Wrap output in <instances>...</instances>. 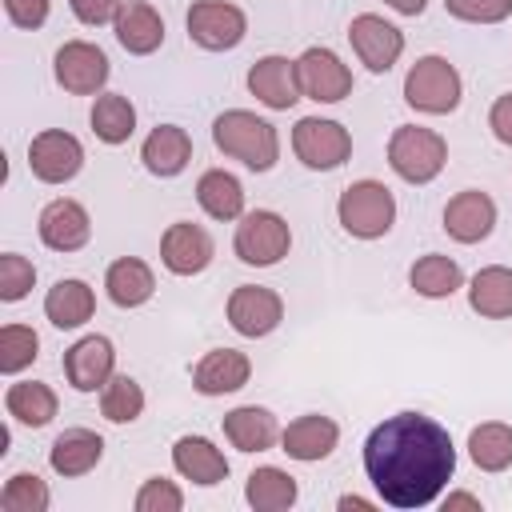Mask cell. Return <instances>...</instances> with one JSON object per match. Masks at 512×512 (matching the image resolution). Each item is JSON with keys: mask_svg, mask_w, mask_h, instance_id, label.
I'll return each instance as SVG.
<instances>
[{"mask_svg": "<svg viewBox=\"0 0 512 512\" xmlns=\"http://www.w3.org/2000/svg\"><path fill=\"white\" fill-rule=\"evenodd\" d=\"M364 472L392 508H428L456 472L444 424L424 412H396L364 440Z\"/></svg>", "mask_w": 512, "mask_h": 512, "instance_id": "obj_1", "label": "cell"}, {"mask_svg": "<svg viewBox=\"0 0 512 512\" xmlns=\"http://www.w3.org/2000/svg\"><path fill=\"white\" fill-rule=\"evenodd\" d=\"M212 140L224 156L240 160L252 172H268L280 160V136L268 120H260L248 108H228L212 120Z\"/></svg>", "mask_w": 512, "mask_h": 512, "instance_id": "obj_2", "label": "cell"}, {"mask_svg": "<svg viewBox=\"0 0 512 512\" xmlns=\"http://www.w3.org/2000/svg\"><path fill=\"white\" fill-rule=\"evenodd\" d=\"M388 164L408 184H428L448 164V140L420 124H400L388 140Z\"/></svg>", "mask_w": 512, "mask_h": 512, "instance_id": "obj_3", "label": "cell"}, {"mask_svg": "<svg viewBox=\"0 0 512 512\" xmlns=\"http://www.w3.org/2000/svg\"><path fill=\"white\" fill-rule=\"evenodd\" d=\"M336 216H340V228L356 240H380L392 220H396V200L388 192V184L380 180H356L340 192L336 200Z\"/></svg>", "mask_w": 512, "mask_h": 512, "instance_id": "obj_4", "label": "cell"}, {"mask_svg": "<svg viewBox=\"0 0 512 512\" xmlns=\"http://www.w3.org/2000/svg\"><path fill=\"white\" fill-rule=\"evenodd\" d=\"M460 72L444 60V56H420L408 76H404V100L416 108V112H428V116H444V112H456L460 104Z\"/></svg>", "mask_w": 512, "mask_h": 512, "instance_id": "obj_5", "label": "cell"}, {"mask_svg": "<svg viewBox=\"0 0 512 512\" xmlns=\"http://www.w3.org/2000/svg\"><path fill=\"white\" fill-rule=\"evenodd\" d=\"M232 248H236V256H240L244 264L268 268V264L284 260V256H288V248H292V232H288V220H284L280 212L256 208V212L240 216Z\"/></svg>", "mask_w": 512, "mask_h": 512, "instance_id": "obj_6", "label": "cell"}, {"mask_svg": "<svg viewBox=\"0 0 512 512\" xmlns=\"http://www.w3.org/2000/svg\"><path fill=\"white\" fill-rule=\"evenodd\" d=\"M292 152L304 168L312 172H328V168H340L348 156H352V136L344 124L336 120H320V116H304L296 120L292 128Z\"/></svg>", "mask_w": 512, "mask_h": 512, "instance_id": "obj_7", "label": "cell"}, {"mask_svg": "<svg viewBox=\"0 0 512 512\" xmlns=\"http://www.w3.org/2000/svg\"><path fill=\"white\" fill-rule=\"evenodd\" d=\"M248 16L228 0H196L188 8V36L208 52H228L244 40Z\"/></svg>", "mask_w": 512, "mask_h": 512, "instance_id": "obj_8", "label": "cell"}, {"mask_svg": "<svg viewBox=\"0 0 512 512\" xmlns=\"http://www.w3.org/2000/svg\"><path fill=\"white\" fill-rule=\"evenodd\" d=\"M28 168L44 184H68L84 168V148L64 128H44L28 144Z\"/></svg>", "mask_w": 512, "mask_h": 512, "instance_id": "obj_9", "label": "cell"}, {"mask_svg": "<svg viewBox=\"0 0 512 512\" xmlns=\"http://www.w3.org/2000/svg\"><path fill=\"white\" fill-rule=\"evenodd\" d=\"M52 72H56V84L72 96H92L104 88L108 80V56L88 44V40H68L56 48V60H52Z\"/></svg>", "mask_w": 512, "mask_h": 512, "instance_id": "obj_10", "label": "cell"}, {"mask_svg": "<svg viewBox=\"0 0 512 512\" xmlns=\"http://www.w3.org/2000/svg\"><path fill=\"white\" fill-rule=\"evenodd\" d=\"M296 80L300 92L316 104H336L352 92V72L332 48H304L296 60Z\"/></svg>", "mask_w": 512, "mask_h": 512, "instance_id": "obj_11", "label": "cell"}, {"mask_svg": "<svg viewBox=\"0 0 512 512\" xmlns=\"http://www.w3.org/2000/svg\"><path fill=\"white\" fill-rule=\"evenodd\" d=\"M348 40H352V52L360 56V64L368 72H388L404 52V32L376 12H360L348 24Z\"/></svg>", "mask_w": 512, "mask_h": 512, "instance_id": "obj_12", "label": "cell"}, {"mask_svg": "<svg viewBox=\"0 0 512 512\" xmlns=\"http://www.w3.org/2000/svg\"><path fill=\"white\" fill-rule=\"evenodd\" d=\"M224 312H228V324L240 336L256 340V336L276 332V324L284 320V300L272 288H264V284H240V288H232Z\"/></svg>", "mask_w": 512, "mask_h": 512, "instance_id": "obj_13", "label": "cell"}, {"mask_svg": "<svg viewBox=\"0 0 512 512\" xmlns=\"http://www.w3.org/2000/svg\"><path fill=\"white\" fill-rule=\"evenodd\" d=\"M160 260L172 276H196L212 264V236L192 220H176L160 236Z\"/></svg>", "mask_w": 512, "mask_h": 512, "instance_id": "obj_14", "label": "cell"}, {"mask_svg": "<svg viewBox=\"0 0 512 512\" xmlns=\"http://www.w3.org/2000/svg\"><path fill=\"white\" fill-rule=\"evenodd\" d=\"M112 368H116V352H112V340L108 336H80L68 352H64V376L76 392H96L112 380Z\"/></svg>", "mask_w": 512, "mask_h": 512, "instance_id": "obj_15", "label": "cell"}, {"mask_svg": "<svg viewBox=\"0 0 512 512\" xmlns=\"http://www.w3.org/2000/svg\"><path fill=\"white\" fill-rule=\"evenodd\" d=\"M496 228V204L480 188H464L444 204V232L460 244H480Z\"/></svg>", "mask_w": 512, "mask_h": 512, "instance_id": "obj_16", "label": "cell"}, {"mask_svg": "<svg viewBox=\"0 0 512 512\" xmlns=\"http://www.w3.org/2000/svg\"><path fill=\"white\" fill-rule=\"evenodd\" d=\"M248 92L276 108V112H288L304 92H300V80H296V60L288 56H260L252 68H248Z\"/></svg>", "mask_w": 512, "mask_h": 512, "instance_id": "obj_17", "label": "cell"}, {"mask_svg": "<svg viewBox=\"0 0 512 512\" xmlns=\"http://www.w3.org/2000/svg\"><path fill=\"white\" fill-rule=\"evenodd\" d=\"M36 228H40V240H44L52 252H76V248H84L88 236H92V220H88L84 204H80V200H68V196L44 204Z\"/></svg>", "mask_w": 512, "mask_h": 512, "instance_id": "obj_18", "label": "cell"}, {"mask_svg": "<svg viewBox=\"0 0 512 512\" xmlns=\"http://www.w3.org/2000/svg\"><path fill=\"white\" fill-rule=\"evenodd\" d=\"M252 376V360L236 348H212L196 368H192V388L200 396H224V392H240Z\"/></svg>", "mask_w": 512, "mask_h": 512, "instance_id": "obj_19", "label": "cell"}, {"mask_svg": "<svg viewBox=\"0 0 512 512\" xmlns=\"http://www.w3.org/2000/svg\"><path fill=\"white\" fill-rule=\"evenodd\" d=\"M336 440H340V428H336V420H328V416H320V412L296 416V420H292V424L280 432V444H284V452H288L292 460H304V464H316V460L332 456Z\"/></svg>", "mask_w": 512, "mask_h": 512, "instance_id": "obj_20", "label": "cell"}, {"mask_svg": "<svg viewBox=\"0 0 512 512\" xmlns=\"http://www.w3.org/2000/svg\"><path fill=\"white\" fill-rule=\"evenodd\" d=\"M140 160L152 176H180L192 160V136L180 124H156L140 148Z\"/></svg>", "mask_w": 512, "mask_h": 512, "instance_id": "obj_21", "label": "cell"}, {"mask_svg": "<svg viewBox=\"0 0 512 512\" xmlns=\"http://www.w3.org/2000/svg\"><path fill=\"white\" fill-rule=\"evenodd\" d=\"M172 464H176V472H180L184 480L204 484V488L228 480V460H224V452H220L212 440H204V436H180V440L172 444Z\"/></svg>", "mask_w": 512, "mask_h": 512, "instance_id": "obj_22", "label": "cell"}, {"mask_svg": "<svg viewBox=\"0 0 512 512\" xmlns=\"http://www.w3.org/2000/svg\"><path fill=\"white\" fill-rule=\"evenodd\" d=\"M100 456H104V440L92 428H64L48 448V464L56 476H84L100 464Z\"/></svg>", "mask_w": 512, "mask_h": 512, "instance_id": "obj_23", "label": "cell"}, {"mask_svg": "<svg viewBox=\"0 0 512 512\" xmlns=\"http://www.w3.org/2000/svg\"><path fill=\"white\" fill-rule=\"evenodd\" d=\"M112 28H116L120 48H128L132 56H148V52H156V48L164 44V20H160V12H156L152 4H144V0L124 4L120 16L112 20Z\"/></svg>", "mask_w": 512, "mask_h": 512, "instance_id": "obj_24", "label": "cell"}, {"mask_svg": "<svg viewBox=\"0 0 512 512\" xmlns=\"http://www.w3.org/2000/svg\"><path fill=\"white\" fill-rule=\"evenodd\" d=\"M280 424L268 408H256V404H240L224 416V436L232 440V448L240 452H268L276 440H280Z\"/></svg>", "mask_w": 512, "mask_h": 512, "instance_id": "obj_25", "label": "cell"}, {"mask_svg": "<svg viewBox=\"0 0 512 512\" xmlns=\"http://www.w3.org/2000/svg\"><path fill=\"white\" fill-rule=\"evenodd\" d=\"M104 288H108V300H112L116 308H140V304L152 300V292H156V276H152V268H148L144 260H136V256H120V260L108 264V272H104Z\"/></svg>", "mask_w": 512, "mask_h": 512, "instance_id": "obj_26", "label": "cell"}, {"mask_svg": "<svg viewBox=\"0 0 512 512\" xmlns=\"http://www.w3.org/2000/svg\"><path fill=\"white\" fill-rule=\"evenodd\" d=\"M92 312H96V292L76 276L56 280L48 288V296H44V316L56 328H80V324L92 320Z\"/></svg>", "mask_w": 512, "mask_h": 512, "instance_id": "obj_27", "label": "cell"}, {"mask_svg": "<svg viewBox=\"0 0 512 512\" xmlns=\"http://www.w3.org/2000/svg\"><path fill=\"white\" fill-rule=\"evenodd\" d=\"M468 304H472V312H480L488 320H508L512 316V268H504V264L480 268L468 284Z\"/></svg>", "mask_w": 512, "mask_h": 512, "instance_id": "obj_28", "label": "cell"}, {"mask_svg": "<svg viewBox=\"0 0 512 512\" xmlns=\"http://www.w3.org/2000/svg\"><path fill=\"white\" fill-rule=\"evenodd\" d=\"M196 200L212 220H240L244 216V188L232 172L224 168H208L196 180Z\"/></svg>", "mask_w": 512, "mask_h": 512, "instance_id": "obj_29", "label": "cell"}, {"mask_svg": "<svg viewBox=\"0 0 512 512\" xmlns=\"http://www.w3.org/2000/svg\"><path fill=\"white\" fill-rule=\"evenodd\" d=\"M4 408H8V416H16L28 428H44V424H52V416H56L60 404H56V392L48 384L20 380V384H12L4 392Z\"/></svg>", "mask_w": 512, "mask_h": 512, "instance_id": "obj_30", "label": "cell"}, {"mask_svg": "<svg viewBox=\"0 0 512 512\" xmlns=\"http://www.w3.org/2000/svg\"><path fill=\"white\" fill-rule=\"evenodd\" d=\"M244 496H248V504H252L256 512H284V508L296 504L300 488H296V476H288L284 468L264 464V468H256V472L248 476Z\"/></svg>", "mask_w": 512, "mask_h": 512, "instance_id": "obj_31", "label": "cell"}, {"mask_svg": "<svg viewBox=\"0 0 512 512\" xmlns=\"http://www.w3.org/2000/svg\"><path fill=\"white\" fill-rule=\"evenodd\" d=\"M408 284H412L420 296H428V300H444V296H452V292L464 284V272H460V264H456L452 256L428 252V256H420V260L408 268Z\"/></svg>", "mask_w": 512, "mask_h": 512, "instance_id": "obj_32", "label": "cell"}, {"mask_svg": "<svg viewBox=\"0 0 512 512\" xmlns=\"http://www.w3.org/2000/svg\"><path fill=\"white\" fill-rule=\"evenodd\" d=\"M88 120H92V132H96L104 144H124V140L136 132V108H132V100L120 96V92L96 96Z\"/></svg>", "mask_w": 512, "mask_h": 512, "instance_id": "obj_33", "label": "cell"}, {"mask_svg": "<svg viewBox=\"0 0 512 512\" xmlns=\"http://www.w3.org/2000/svg\"><path fill=\"white\" fill-rule=\"evenodd\" d=\"M468 456L476 468L484 472H504L512 464V428L500 420H488L480 428H472L468 436Z\"/></svg>", "mask_w": 512, "mask_h": 512, "instance_id": "obj_34", "label": "cell"}, {"mask_svg": "<svg viewBox=\"0 0 512 512\" xmlns=\"http://www.w3.org/2000/svg\"><path fill=\"white\" fill-rule=\"evenodd\" d=\"M144 412V388L132 376H112L100 388V416L112 424H132Z\"/></svg>", "mask_w": 512, "mask_h": 512, "instance_id": "obj_35", "label": "cell"}, {"mask_svg": "<svg viewBox=\"0 0 512 512\" xmlns=\"http://www.w3.org/2000/svg\"><path fill=\"white\" fill-rule=\"evenodd\" d=\"M52 504L48 484L36 472H16L4 488H0V508L4 512H44Z\"/></svg>", "mask_w": 512, "mask_h": 512, "instance_id": "obj_36", "label": "cell"}, {"mask_svg": "<svg viewBox=\"0 0 512 512\" xmlns=\"http://www.w3.org/2000/svg\"><path fill=\"white\" fill-rule=\"evenodd\" d=\"M36 348H40V336L28 324H4L0 328V372L8 376L24 372L36 360Z\"/></svg>", "mask_w": 512, "mask_h": 512, "instance_id": "obj_37", "label": "cell"}, {"mask_svg": "<svg viewBox=\"0 0 512 512\" xmlns=\"http://www.w3.org/2000/svg\"><path fill=\"white\" fill-rule=\"evenodd\" d=\"M32 284H36L32 260L20 256V252H4V256H0V300H8V304H12V300H24Z\"/></svg>", "mask_w": 512, "mask_h": 512, "instance_id": "obj_38", "label": "cell"}, {"mask_svg": "<svg viewBox=\"0 0 512 512\" xmlns=\"http://www.w3.org/2000/svg\"><path fill=\"white\" fill-rule=\"evenodd\" d=\"M132 504H136V512H180L184 508V492L172 480L152 476V480L140 484V492H136Z\"/></svg>", "mask_w": 512, "mask_h": 512, "instance_id": "obj_39", "label": "cell"}, {"mask_svg": "<svg viewBox=\"0 0 512 512\" xmlns=\"http://www.w3.org/2000/svg\"><path fill=\"white\" fill-rule=\"evenodd\" d=\"M444 8L468 24H500L512 16V0H444Z\"/></svg>", "mask_w": 512, "mask_h": 512, "instance_id": "obj_40", "label": "cell"}, {"mask_svg": "<svg viewBox=\"0 0 512 512\" xmlns=\"http://www.w3.org/2000/svg\"><path fill=\"white\" fill-rule=\"evenodd\" d=\"M48 8H52V0H4L8 20L16 28H28V32H36L48 20Z\"/></svg>", "mask_w": 512, "mask_h": 512, "instance_id": "obj_41", "label": "cell"}, {"mask_svg": "<svg viewBox=\"0 0 512 512\" xmlns=\"http://www.w3.org/2000/svg\"><path fill=\"white\" fill-rule=\"evenodd\" d=\"M72 4V16L80 20V24H92V28H100V24H112L116 16H120V0H68Z\"/></svg>", "mask_w": 512, "mask_h": 512, "instance_id": "obj_42", "label": "cell"}, {"mask_svg": "<svg viewBox=\"0 0 512 512\" xmlns=\"http://www.w3.org/2000/svg\"><path fill=\"white\" fill-rule=\"evenodd\" d=\"M488 128L500 144H512V92L496 96V104L488 108Z\"/></svg>", "mask_w": 512, "mask_h": 512, "instance_id": "obj_43", "label": "cell"}, {"mask_svg": "<svg viewBox=\"0 0 512 512\" xmlns=\"http://www.w3.org/2000/svg\"><path fill=\"white\" fill-rule=\"evenodd\" d=\"M456 508H472V512H480V500H476L472 492H448V496H444V512H456Z\"/></svg>", "mask_w": 512, "mask_h": 512, "instance_id": "obj_44", "label": "cell"}, {"mask_svg": "<svg viewBox=\"0 0 512 512\" xmlns=\"http://www.w3.org/2000/svg\"><path fill=\"white\" fill-rule=\"evenodd\" d=\"M384 4H388V8H396L400 16H420L428 0H384Z\"/></svg>", "mask_w": 512, "mask_h": 512, "instance_id": "obj_45", "label": "cell"}, {"mask_svg": "<svg viewBox=\"0 0 512 512\" xmlns=\"http://www.w3.org/2000/svg\"><path fill=\"white\" fill-rule=\"evenodd\" d=\"M372 512V500H364V496H340V512Z\"/></svg>", "mask_w": 512, "mask_h": 512, "instance_id": "obj_46", "label": "cell"}]
</instances>
